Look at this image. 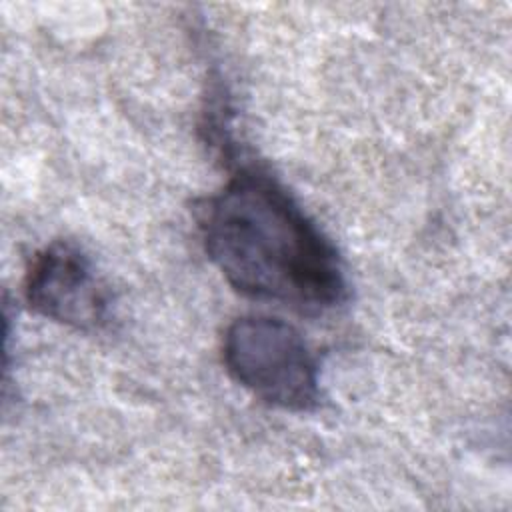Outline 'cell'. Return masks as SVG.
<instances>
[{"label":"cell","mask_w":512,"mask_h":512,"mask_svg":"<svg viewBox=\"0 0 512 512\" xmlns=\"http://www.w3.org/2000/svg\"><path fill=\"white\" fill-rule=\"evenodd\" d=\"M24 298L36 314L78 330L104 326L110 312L108 288L90 256L68 240H56L34 256Z\"/></svg>","instance_id":"obj_3"},{"label":"cell","mask_w":512,"mask_h":512,"mask_svg":"<svg viewBox=\"0 0 512 512\" xmlns=\"http://www.w3.org/2000/svg\"><path fill=\"white\" fill-rule=\"evenodd\" d=\"M228 374L268 406L306 412L318 404V364L302 334L270 316H242L224 334Z\"/></svg>","instance_id":"obj_2"},{"label":"cell","mask_w":512,"mask_h":512,"mask_svg":"<svg viewBox=\"0 0 512 512\" xmlns=\"http://www.w3.org/2000/svg\"><path fill=\"white\" fill-rule=\"evenodd\" d=\"M198 228L212 264L244 296L304 314H322L348 298L334 244L276 178L254 166L206 198Z\"/></svg>","instance_id":"obj_1"}]
</instances>
